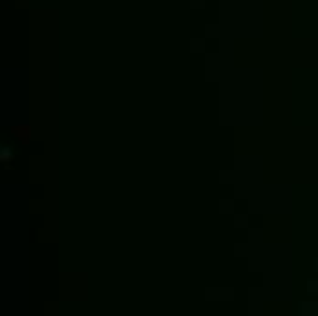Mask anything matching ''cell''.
Listing matches in <instances>:
<instances>
[{
    "mask_svg": "<svg viewBox=\"0 0 318 316\" xmlns=\"http://www.w3.org/2000/svg\"><path fill=\"white\" fill-rule=\"evenodd\" d=\"M11 159H13V152H11V148L2 146V150H0V161H2V163H9Z\"/></svg>",
    "mask_w": 318,
    "mask_h": 316,
    "instance_id": "1",
    "label": "cell"
}]
</instances>
